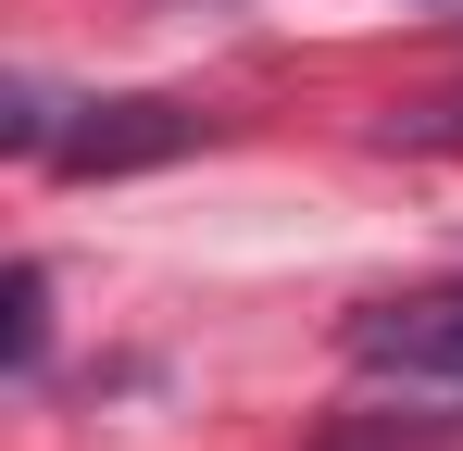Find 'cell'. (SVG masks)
Returning a JSON list of instances; mask_svg holds the SVG:
<instances>
[{"label":"cell","mask_w":463,"mask_h":451,"mask_svg":"<svg viewBox=\"0 0 463 451\" xmlns=\"http://www.w3.org/2000/svg\"><path fill=\"white\" fill-rule=\"evenodd\" d=\"M351 376H376L401 401H426V414H463V276L451 289H413V301H376V313H351Z\"/></svg>","instance_id":"obj_1"},{"label":"cell","mask_w":463,"mask_h":451,"mask_svg":"<svg viewBox=\"0 0 463 451\" xmlns=\"http://www.w3.org/2000/svg\"><path fill=\"white\" fill-rule=\"evenodd\" d=\"M201 139V113H175V101H88V126H63V176H138V163H175V150Z\"/></svg>","instance_id":"obj_2"},{"label":"cell","mask_w":463,"mask_h":451,"mask_svg":"<svg viewBox=\"0 0 463 451\" xmlns=\"http://www.w3.org/2000/svg\"><path fill=\"white\" fill-rule=\"evenodd\" d=\"M326 451H451V414H426V401H413V427L401 414H351V427H326Z\"/></svg>","instance_id":"obj_3"},{"label":"cell","mask_w":463,"mask_h":451,"mask_svg":"<svg viewBox=\"0 0 463 451\" xmlns=\"http://www.w3.org/2000/svg\"><path fill=\"white\" fill-rule=\"evenodd\" d=\"M38 351H51V276L13 264V364H38Z\"/></svg>","instance_id":"obj_4"},{"label":"cell","mask_w":463,"mask_h":451,"mask_svg":"<svg viewBox=\"0 0 463 451\" xmlns=\"http://www.w3.org/2000/svg\"><path fill=\"white\" fill-rule=\"evenodd\" d=\"M388 139H413V150H463V88H451V101H426V113H401Z\"/></svg>","instance_id":"obj_5"}]
</instances>
